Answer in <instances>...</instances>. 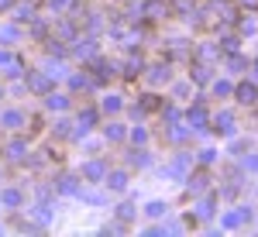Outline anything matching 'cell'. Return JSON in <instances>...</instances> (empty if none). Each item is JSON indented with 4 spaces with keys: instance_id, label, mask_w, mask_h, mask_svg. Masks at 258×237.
Returning a JSON list of instances; mask_svg holds the SVG:
<instances>
[{
    "instance_id": "1",
    "label": "cell",
    "mask_w": 258,
    "mask_h": 237,
    "mask_svg": "<svg viewBox=\"0 0 258 237\" xmlns=\"http://www.w3.org/2000/svg\"><path fill=\"white\" fill-rule=\"evenodd\" d=\"M255 97H258L255 86H248V83H244V86H238V100H241V103H255Z\"/></svg>"
},
{
    "instance_id": "2",
    "label": "cell",
    "mask_w": 258,
    "mask_h": 237,
    "mask_svg": "<svg viewBox=\"0 0 258 237\" xmlns=\"http://www.w3.org/2000/svg\"><path fill=\"white\" fill-rule=\"evenodd\" d=\"M83 176H86V179H100V176H103V165H100V162H90V165L83 169Z\"/></svg>"
},
{
    "instance_id": "3",
    "label": "cell",
    "mask_w": 258,
    "mask_h": 237,
    "mask_svg": "<svg viewBox=\"0 0 258 237\" xmlns=\"http://www.w3.org/2000/svg\"><path fill=\"white\" fill-rule=\"evenodd\" d=\"M231 124H234L231 114H220V117H217V131H220V134H231Z\"/></svg>"
},
{
    "instance_id": "4",
    "label": "cell",
    "mask_w": 258,
    "mask_h": 237,
    "mask_svg": "<svg viewBox=\"0 0 258 237\" xmlns=\"http://www.w3.org/2000/svg\"><path fill=\"white\" fill-rule=\"evenodd\" d=\"M24 151H28V148H24V141H11V144H7V155H11V158H21Z\"/></svg>"
},
{
    "instance_id": "5",
    "label": "cell",
    "mask_w": 258,
    "mask_h": 237,
    "mask_svg": "<svg viewBox=\"0 0 258 237\" xmlns=\"http://www.w3.org/2000/svg\"><path fill=\"white\" fill-rule=\"evenodd\" d=\"M97 120V110H86V114H80V127H83V134L90 131V124Z\"/></svg>"
},
{
    "instance_id": "6",
    "label": "cell",
    "mask_w": 258,
    "mask_h": 237,
    "mask_svg": "<svg viewBox=\"0 0 258 237\" xmlns=\"http://www.w3.org/2000/svg\"><path fill=\"white\" fill-rule=\"evenodd\" d=\"M28 86H31V90H38V93H41V90L48 86V79H45V76H38V72H35V76L28 79Z\"/></svg>"
},
{
    "instance_id": "7",
    "label": "cell",
    "mask_w": 258,
    "mask_h": 237,
    "mask_svg": "<svg viewBox=\"0 0 258 237\" xmlns=\"http://www.w3.org/2000/svg\"><path fill=\"white\" fill-rule=\"evenodd\" d=\"M124 186H127V176L124 172H114L110 176V189H124Z\"/></svg>"
},
{
    "instance_id": "8",
    "label": "cell",
    "mask_w": 258,
    "mask_h": 237,
    "mask_svg": "<svg viewBox=\"0 0 258 237\" xmlns=\"http://www.w3.org/2000/svg\"><path fill=\"white\" fill-rule=\"evenodd\" d=\"M210 213H214V203H210V199H203V203L197 206V217H203V220H207Z\"/></svg>"
},
{
    "instance_id": "9",
    "label": "cell",
    "mask_w": 258,
    "mask_h": 237,
    "mask_svg": "<svg viewBox=\"0 0 258 237\" xmlns=\"http://www.w3.org/2000/svg\"><path fill=\"white\" fill-rule=\"evenodd\" d=\"M4 124H7V127H18V124H21V114H18V110H7V114H4Z\"/></svg>"
},
{
    "instance_id": "10",
    "label": "cell",
    "mask_w": 258,
    "mask_h": 237,
    "mask_svg": "<svg viewBox=\"0 0 258 237\" xmlns=\"http://www.w3.org/2000/svg\"><path fill=\"white\" fill-rule=\"evenodd\" d=\"M241 220H244V213H227V217H224V227H238Z\"/></svg>"
},
{
    "instance_id": "11",
    "label": "cell",
    "mask_w": 258,
    "mask_h": 237,
    "mask_svg": "<svg viewBox=\"0 0 258 237\" xmlns=\"http://www.w3.org/2000/svg\"><path fill=\"white\" fill-rule=\"evenodd\" d=\"M152 79H155V83H162V79H169V69H162V65H155V69H152Z\"/></svg>"
},
{
    "instance_id": "12",
    "label": "cell",
    "mask_w": 258,
    "mask_h": 237,
    "mask_svg": "<svg viewBox=\"0 0 258 237\" xmlns=\"http://www.w3.org/2000/svg\"><path fill=\"white\" fill-rule=\"evenodd\" d=\"M120 134H124V131H120L117 124H110V127H107V138H110V141H120Z\"/></svg>"
},
{
    "instance_id": "13",
    "label": "cell",
    "mask_w": 258,
    "mask_h": 237,
    "mask_svg": "<svg viewBox=\"0 0 258 237\" xmlns=\"http://www.w3.org/2000/svg\"><path fill=\"white\" fill-rule=\"evenodd\" d=\"M162 213H165V206H162V203H152V206H148V217H162Z\"/></svg>"
},
{
    "instance_id": "14",
    "label": "cell",
    "mask_w": 258,
    "mask_h": 237,
    "mask_svg": "<svg viewBox=\"0 0 258 237\" xmlns=\"http://www.w3.org/2000/svg\"><path fill=\"white\" fill-rule=\"evenodd\" d=\"M117 107H120L117 97H107V100H103V110H117Z\"/></svg>"
},
{
    "instance_id": "15",
    "label": "cell",
    "mask_w": 258,
    "mask_h": 237,
    "mask_svg": "<svg viewBox=\"0 0 258 237\" xmlns=\"http://www.w3.org/2000/svg\"><path fill=\"white\" fill-rule=\"evenodd\" d=\"M4 203H11V206H14V203H21V196L14 193V189H7V193H4Z\"/></svg>"
},
{
    "instance_id": "16",
    "label": "cell",
    "mask_w": 258,
    "mask_h": 237,
    "mask_svg": "<svg viewBox=\"0 0 258 237\" xmlns=\"http://www.w3.org/2000/svg\"><path fill=\"white\" fill-rule=\"evenodd\" d=\"M203 182H207V176H197L193 182H189V189H193V193H200V189H203Z\"/></svg>"
},
{
    "instance_id": "17",
    "label": "cell",
    "mask_w": 258,
    "mask_h": 237,
    "mask_svg": "<svg viewBox=\"0 0 258 237\" xmlns=\"http://www.w3.org/2000/svg\"><path fill=\"white\" fill-rule=\"evenodd\" d=\"M48 107H52V110L59 107V110H62V107H66V97H48Z\"/></svg>"
},
{
    "instance_id": "18",
    "label": "cell",
    "mask_w": 258,
    "mask_h": 237,
    "mask_svg": "<svg viewBox=\"0 0 258 237\" xmlns=\"http://www.w3.org/2000/svg\"><path fill=\"white\" fill-rule=\"evenodd\" d=\"M189 120H193V124H203V120H207V114H203V110H193V114H189Z\"/></svg>"
},
{
    "instance_id": "19",
    "label": "cell",
    "mask_w": 258,
    "mask_h": 237,
    "mask_svg": "<svg viewBox=\"0 0 258 237\" xmlns=\"http://www.w3.org/2000/svg\"><path fill=\"white\" fill-rule=\"evenodd\" d=\"M241 4H248V7H258V0H241Z\"/></svg>"
},
{
    "instance_id": "20",
    "label": "cell",
    "mask_w": 258,
    "mask_h": 237,
    "mask_svg": "<svg viewBox=\"0 0 258 237\" xmlns=\"http://www.w3.org/2000/svg\"><path fill=\"white\" fill-rule=\"evenodd\" d=\"M0 7H11V0H0Z\"/></svg>"
}]
</instances>
